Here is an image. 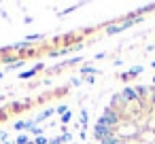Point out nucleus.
I'll return each mask as SVG.
<instances>
[{
  "mask_svg": "<svg viewBox=\"0 0 155 144\" xmlns=\"http://www.w3.org/2000/svg\"><path fill=\"white\" fill-rule=\"evenodd\" d=\"M140 72H142V66H134V68H132L130 72H125V74H123L121 78H123V81H127L130 76H134V74H140Z\"/></svg>",
  "mask_w": 155,
  "mask_h": 144,
  "instance_id": "20e7f679",
  "label": "nucleus"
},
{
  "mask_svg": "<svg viewBox=\"0 0 155 144\" xmlns=\"http://www.w3.org/2000/svg\"><path fill=\"white\" fill-rule=\"evenodd\" d=\"M70 140H72L70 133H64V136H62V142H70Z\"/></svg>",
  "mask_w": 155,
  "mask_h": 144,
  "instance_id": "f3484780",
  "label": "nucleus"
},
{
  "mask_svg": "<svg viewBox=\"0 0 155 144\" xmlns=\"http://www.w3.org/2000/svg\"><path fill=\"white\" fill-rule=\"evenodd\" d=\"M100 123H104V125H108V127L117 125V112H115L113 108H106V110L102 112V117H100Z\"/></svg>",
  "mask_w": 155,
  "mask_h": 144,
  "instance_id": "f257e3e1",
  "label": "nucleus"
},
{
  "mask_svg": "<svg viewBox=\"0 0 155 144\" xmlns=\"http://www.w3.org/2000/svg\"><path fill=\"white\" fill-rule=\"evenodd\" d=\"M9 144H11V142H9Z\"/></svg>",
  "mask_w": 155,
  "mask_h": 144,
  "instance_id": "aec40b11",
  "label": "nucleus"
},
{
  "mask_svg": "<svg viewBox=\"0 0 155 144\" xmlns=\"http://www.w3.org/2000/svg\"><path fill=\"white\" fill-rule=\"evenodd\" d=\"M15 144H30V140H28V138H26V136H19V138H17V142H15Z\"/></svg>",
  "mask_w": 155,
  "mask_h": 144,
  "instance_id": "9b49d317",
  "label": "nucleus"
},
{
  "mask_svg": "<svg viewBox=\"0 0 155 144\" xmlns=\"http://www.w3.org/2000/svg\"><path fill=\"white\" fill-rule=\"evenodd\" d=\"M34 144H47V138H43V136H41V138H36V142H34Z\"/></svg>",
  "mask_w": 155,
  "mask_h": 144,
  "instance_id": "2eb2a0df",
  "label": "nucleus"
},
{
  "mask_svg": "<svg viewBox=\"0 0 155 144\" xmlns=\"http://www.w3.org/2000/svg\"><path fill=\"white\" fill-rule=\"evenodd\" d=\"M87 119H89V114H87V110H83V112H81V123L85 125V123H87Z\"/></svg>",
  "mask_w": 155,
  "mask_h": 144,
  "instance_id": "f8f14e48",
  "label": "nucleus"
},
{
  "mask_svg": "<svg viewBox=\"0 0 155 144\" xmlns=\"http://www.w3.org/2000/svg\"><path fill=\"white\" fill-rule=\"evenodd\" d=\"M83 72H85V74H96V68H91V66H83Z\"/></svg>",
  "mask_w": 155,
  "mask_h": 144,
  "instance_id": "9d476101",
  "label": "nucleus"
},
{
  "mask_svg": "<svg viewBox=\"0 0 155 144\" xmlns=\"http://www.w3.org/2000/svg\"><path fill=\"white\" fill-rule=\"evenodd\" d=\"M28 47H30V45H28V43H17V45H15V47H13V49H28Z\"/></svg>",
  "mask_w": 155,
  "mask_h": 144,
  "instance_id": "ddd939ff",
  "label": "nucleus"
},
{
  "mask_svg": "<svg viewBox=\"0 0 155 144\" xmlns=\"http://www.w3.org/2000/svg\"><path fill=\"white\" fill-rule=\"evenodd\" d=\"M100 144H119V142H117V138H115V136L110 133V136L102 138V140H100Z\"/></svg>",
  "mask_w": 155,
  "mask_h": 144,
  "instance_id": "423d86ee",
  "label": "nucleus"
},
{
  "mask_svg": "<svg viewBox=\"0 0 155 144\" xmlns=\"http://www.w3.org/2000/svg\"><path fill=\"white\" fill-rule=\"evenodd\" d=\"M41 66H36V68H32V70H28V72H24V74H19V78H30L32 74H36V70H38Z\"/></svg>",
  "mask_w": 155,
  "mask_h": 144,
  "instance_id": "6e6552de",
  "label": "nucleus"
},
{
  "mask_svg": "<svg viewBox=\"0 0 155 144\" xmlns=\"http://www.w3.org/2000/svg\"><path fill=\"white\" fill-rule=\"evenodd\" d=\"M153 68H155V62H153Z\"/></svg>",
  "mask_w": 155,
  "mask_h": 144,
  "instance_id": "6ab92c4d",
  "label": "nucleus"
},
{
  "mask_svg": "<svg viewBox=\"0 0 155 144\" xmlns=\"http://www.w3.org/2000/svg\"><path fill=\"white\" fill-rule=\"evenodd\" d=\"M110 131H113V129H110L108 125H104V123H100V121H98V125H96V129H94V136H96L98 140H102V138L110 136Z\"/></svg>",
  "mask_w": 155,
  "mask_h": 144,
  "instance_id": "f03ea898",
  "label": "nucleus"
},
{
  "mask_svg": "<svg viewBox=\"0 0 155 144\" xmlns=\"http://www.w3.org/2000/svg\"><path fill=\"white\" fill-rule=\"evenodd\" d=\"M117 32H123V28H121V24H117V26H110V28L106 30V34H117Z\"/></svg>",
  "mask_w": 155,
  "mask_h": 144,
  "instance_id": "0eeeda50",
  "label": "nucleus"
},
{
  "mask_svg": "<svg viewBox=\"0 0 155 144\" xmlns=\"http://www.w3.org/2000/svg\"><path fill=\"white\" fill-rule=\"evenodd\" d=\"M134 98H138V93H136L134 87H125L121 91V100H134Z\"/></svg>",
  "mask_w": 155,
  "mask_h": 144,
  "instance_id": "7ed1b4c3",
  "label": "nucleus"
},
{
  "mask_svg": "<svg viewBox=\"0 0 155 144\" xmlns=\"http://www.w3.org/2000/svg\"><path fill=\"white\" fill-rule=\"evenodd\" d=\"M153 85H155V76H153Z\"/></svg>",
  "mask_w": 155,
  "mask_h": 144,
  "instance_id": "a211bd4d",
  "label": "nucleus"
},
{
  "mask_svg": "<svg viewBox=\"0 0 155 144\" xmlns=\"http://www.w3.org/2000/svg\"><path fill=\"white\" fill-rule=\"evenodd\" d=\"M24 127H28V121H17V123H15V129H17V131L24 129Z\"/></svg>",
  "mask_w": 155,
  "mask_h": 144,
  "instance_id": "1a4fd4ad",
  "label": "nucleus"
},
{
  "mask_svg": "<svg viewBox=\"0 0 155 144\" xmlns=\"http://www.w3.org/2000/svg\"><path fill=\"white\" fill-rule=\"evenodd\" d=\"M70 121V112H66V114H62V123H68Z\"/></svg>",
  "mask_w": 155,
  "mask_h": 144,
  "instance_id": "4468645a",
  "label": "nucleus"
},
{
  "mask_svg": "<svg viewBox=\"0 0 155 144\" xmlns=\"http://www.w3.org/2000/svg\"><path fill=\"white\" fill-rule=\"evenodd\" d=\"M55 112H62V114H66V106H58V108H55Z\"/></svg>",
  "mask_w": 155,
  "mask_h": 144,
  "instance_id": "dca6fc26",
  "label": "nucleus"
},
{
  "mask_svg": "<svg viewBox=\"0 0 155 144\" xmlns=\"http://www.w3.org/2000/svg\"><path fill=\"white\" fill-rule=\"evenodd\" d=\"M53 112H55L53 108H49V110H45V112H41V114L36 117V123H38V121H45V119H47V117H51Z\"/></svg>",
  "mask_w": 155,
  "mask_h": 144,
  "instance_id": "39448f33",
  "label": "nucleus"
}]
</instances>
